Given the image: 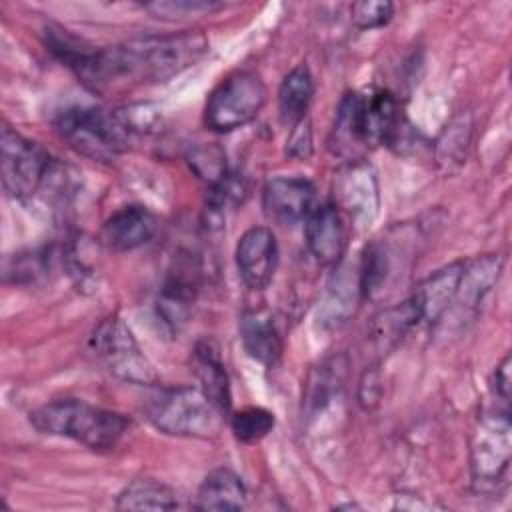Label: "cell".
I'll return each instance as SVG.
<instances>
[{
	"label": "cell",
	"mask_w": 512,
	"mask_h": 512,
	"mask_svg": "<svg viewBox=\"0 0 512 512\" xmlns=\"http://www.w3.org/2000/svg\"><path fill=\"white\" fill-rule=\"evenodd\" d=\"M286 156L294 160H308L312 156V126L308 116L298 124L290 126L286 140Z\"/></svg>",
	"instance_id": "29"
},
{
	"label": "cell",
	"mask_w": 512,
	"mask_h": 512,
	"mask_svg": "<svg viewBox=\"0 0 512 512\" xmlns=\"http://www.w3.org/2000/svg\"><path fill=\"white\" fill-rule=\"evenodd\" d=\"M240 338L248 356L270 368L282 354V338L270 312L262 308L246 310L240 320Z\"/></svg>",
	"instance_id": "16"
},
{
	"label": "cell",
	"mask_w": 512,
	"mask_h": 512,
	"mask_svg": "<svg viewBox=\"0 0 512 512\" xmlns=\"http://www.w3.org/2000/svg\"><path fill=\"white\" fill-rule=\"evenodd\" d=\"M314 96V80L308 66L298 64L292 68L278 88V112L280 120L288 126L298 124L306 118Z\"/></svg>",
	"instance_id": "23"
},
{
	"label": "cell",
	"mask_w": 512,
	"mask_h": 512,
	"mask_svg": "<svg viewBox=\"0 0 512 512\" xmlns=\"http://www.w3.org/2000/svg\"><path fill=\"white\" fill-rule=\"evenodd\" d=\"M316 206V190L306 178L276 176L268 180L262 190V208L266 216L282 226L304 222Z\"/></svg>",
	"instance_id": "10"
},
{
	"label": "cell",
	"mask_w": 512,
	"mask_h": 512,
	"mask_svg": "<svg viewBox=\"0 0 512 512\" xmlns=\"http://www.w3.org/2000/svg\"><path fill=\"white\" fill-rule=\"evenodd\" d=\"M306 244L318 264H336L346 248V224L336 204H322L304 220Z\"/></svg>",
	"instance_id": "14"
},
{
	"label": "cell",
	"mask_w": 512,
	"mask_h": 512,
	"mask_svg": "<svg viewBox=\"0 0 512 512\" xmlns=\"http://www.w3.org/2000/svg\"><path fill=\"white\" fill-rule=\"evenodd\" d=\"M90 350L108 372L124 382L140 386H154L158 382V374L138 346L132 330L116 314L98 322L90 336Z\"/></svg>",
	"instance_id": "6"
},
{
	"label": "cell",
	"mask_w": 512,
	"mask_h": 512,
	"mask_svg": "<svg viewBox=\"0 0 512 512\" xmlns=\"http://www.w3.org/2000/svg\"><path fill=\"white\" fill-rule=\"evenodd\" d=\"M380 392H382V386H380V376L376 370H366L362 382H360V390H358V398H360V404L364 408H372L378 404L380 400Z\"/></svg>",
	"instance_id": "30"
},
{
	"label": "cell",
	"mask_w": 512,
	"mask_h": 512,
	"mask_svg": "<svg viewBox=\"0 0 512 512\" xmlns=\"http://www.w3.org/2000/svg\"><path fill=\"white\" fill-rule=\"evenodd\" d=\"M224 412L200 390L192 386L164 388L146 404L150 424L182 438H214L222 430Z\"/></svg>",
	"instance_id": "4"
},
{
	"label": "cell",
	"mask_w": 512,
	"mask_h": 512,
	"mask_svg": "<svg viewBox=\"0 0 512 512\" xmlns=\"http://www.w3.org/2000/svg\"><path fill=\"white\" fill-rule=\"evenodd\" d=\"M348 266H340L338 274H334L332 282L328 284L326 298L320 308V322L326 328H340L350 314L354 312L356 298L360 290V274H352Z\"/></svg>",
	"instance_id": "21"
},
{
	"label": "cell",
	"mask_w": 512,
	"mask_h": 512,
	"mask_svg": "<svg viewBox=\"0 0 512 512\" xmlns=\"http://www.w3.org/2000/svg\"><path fill=\"white\" fill-rule=\"evenodd\" d=\"M198 292V268L192 258H178L170 266L158 296V316L172 330L178 332L190 316Z\"/></svg>",
	"instance_id": "12"
},
{
	"label": "cell",
	"mask_w": 512,
	"mask_h": 512,
	"mask_svg": "<svg viewBox=\"0 0 512 512\" xmlns=\"http://www.w3.org/2000/svg\"><path fill=\"white\" fill-rule=\"evenodd\" d=\"M186 162L190 170L196 174L198 180H202L208 188L220 186L226 182L228 176V164H226V152L218 144H194L186 152Z\"/></svg>",
	"instance_id": "25"
},
{
	"label": "cell",
	"mask_w": 512,
	"mask_h": 512,
	"mask_svg": "<svg viewBox=\"0 0 512 512\" xmlns=\"http://www.w3.org/2000/svg\"><path fill=\"white\" fill-rule=\"evenodd\" d=\"M278 266V244L270 228L252 226L236 244V268L242 282L252 290L266 288Z\"/></svg>",
	"instance_id": "11"
},
{
	"label": "cell",
	"mask_w": 512,
	"mask_h": 512,
	"mask_svg": "<svg viewBox=\"0 0 512 512\" xmlns=\"http://www.w3.org/2000/svg\"><path fill=\"white\" fill-rule=\"evenodd\" d=\"M354 126L362 146L396 144L404 126L400 102L388 90L354 92Z\"/></svg>",
	"instance_id": "9"
},
{
	"label": "cell",
	"mask_w": 512,
	"mask_h": 512,
	"mask_svg": "<svg viewBox=\"0 0 512 512\" xmlns=\"http://www.w3.org/2000/svg\"><path fill=\"white\" fill-rule=\"evenodd\" d=\"M510 382H512V378H510V356H506V358L498 364V368H496V372H494L496 394H498L504 402H508V398H510Z\"/></svg>",
	"instance_id": "31"
},
{
	"label": "cell",
	"mask_w": 512,
	"mask_h": 512,
	"mask_svg": "<svg viewBox=\"0 0 512 512\" xmlns=\"http://www.w3.org/2000/svg\"><path fill=\"white\" fill-rule=\"evenodd\" d=\"M420 320H422L420 306L416 298L410 296L404 302L390 306L372 318L370 334H368L370 342L374 344L376 352L384 354L390 348H394L404 338V334L410 328H414Z\"/></svg>",
	"instance_id": "19"
},
{
	"label": "cell",
	"mask_w": 512,
	"mask_h": 512,
	"mask_svg": "<svg viewBox=\"0 0 512 512\" xmlns=\"http://www.w3.org/2000/svg\"><path fill=\"white\" fill-rule=\"evenodd\" d=\"M512 456V426L508 412L486 414L470 442V474L478 492H496L504 482Z\"/></svg>",
	"instance_id": "7"
},
{
	"label": "cell",
	"mask_w": 512,
	"mask_h": 512,
	"mask_svg": "<svg viewBox=\"0 0 512 512\" xmlns=\"http://www.w3.org/2000/svg\"><path fill=\"white\" fill-rule=\"evenodd\" d=\"M502 264H504V258L500 254H484L470 262H464L462 276L458 280L456 294L450 308L458 314H470V312L474 314L478 304H482L484 296L498 282Z\"/></svg>",
	"instance_id": "15"
},
{
	"label": "cell",
	"mask_w": 512,
	"mask_h": 512,
	"mask_svg": "<svg viewBox=\"0 0 512 512\" xmlns=\"http://www.w3.org/2000/svg\"><path fill=\"white\" fill-rule=\"evenodd\" d=\"M462 268H464V262H452V264L436 270L432 276H428L416 288V292L412 296L416 298V302L420 306L422 320L432 324L448 312V308L454 300V294H456L458 280L462 276Z\"/></svg>",
	"instance_id": "18"
},
{
	"label": "cell",
	"mask_w": 512,
	"mask_h": 512,
	"mask_svg": "<svg viewBox=\"0 0 512 512\" xmlns=\"http://www.w3.org/2000/svg\"><path fill=\"white\" fill-rule=\"evenodd\" d=\"M192 358V370L200 382V390L226 414L232 406V394L230 380L216 342L200 340L194 348Z\"/></svg>",
	"instance_id": "17"
},
{
	"label": "cell",
	"mask_w": 512,
	"mask_h": 512,
	"mask_svg": "<svg viewBox=\"0 0 512 512\" xmlns=\"http://www.w3.org/2000/svg\"><path fill=\"white\" fill-rule=\"evenodd\" d=\"M246 504V486L230 468H216L202 480L196 510H240Z\"/></svg>",
	"instance_id": "20"
},
{
	"label": "cell",
	"mask_w": 512,
	"mask_h": 512,
	"mask_svg": "<svg viewBox=\"0 0 512 512\" xmlns=\"http://www.w3.org/2000/svg\"><path fill=\"white\" fill-rule=\"evenodd\" d=\"M276 424V418L270 410L260 406H248L232 414L230 426L242 444H256L262 438H266Z\"/></svg>",
	"instance_id": "26"
},
{
	"label": "cell",
	"mask_w": 512,
	"mask_h": 512,
	"mask_svg": "<svg viewBox=\"0 0 512 512\" xmlns=\"http://www.w3.org/2000/svg\"><path fill=\"white\" fill-rule=\"evenodd\" d=\"M394 14V4L388 0H362L354 2L350 8L352 24L358 30H374L382 28L390 22Z\"/></svg>",
	"instance_id": "27"
},
{
	"label": "cell",
	"mask_w": 512,
	"mask_h": 512,
	"mask_svg": "<svg viewBox=\"0 0 512 512\" xmlns=\"http://www.w3.org/2000/svg\"><path fill=\"white\" fill-rule=\"evenodd\" d=\"M54 126L72 150L100 162L124 154L136 136L122 108H70L58 116Z\"/></svg>",
	"instance_id": "3"
},
{
	"label": "cell",
	"mask_w": 512,
	"mask_h": 512,
	"mask_svg": "<svg viewBox=\"0 0 512 512\" xmlns=\"http://www.w3.org/2000/svg\"><path fill=\"white\" fill-rule=\"evenodd\" d=\"M30 424L48 436H64L92 450H112L128 432L130 420L78 398H60L30 412Z\"/></svg>",
	"instance_id": "2"
},
{
	"label": "cell",
	"mask_w": 512,
	"mask_h": 512,
	"mask_svg": "<svg viewBox=\"0 0 512 512\" xmlns=\"http://www.w3.org/2000/svg\"><path fill=\"white\" fill-rule=\"evenodd\" d=\"M268 90L250 70H236L222 78L204 106V124L214 132H230L252 122L264 108Z\"/></svg>",
	"instance_id": "5"
},
{
	"label": "cell",
	"mask_w": 512,
	"mask_h": 512,
	"mask_svg": "<svg viewBox=\"0 0 512 512\" xmlns=\"http://www.w3.org/2000/svg\"><path fill=\"white\" fill-rule=\"evenodd\" d=\"M50 170L48 152L18 134L12 128H4L0 136V174L6 196L14 200L30 198L44 182Z\"/></svg>",
	"instance_id": "8"
},
{
	"label": "cell",
	"mask_w": 512,
	"mask_h": 512,
	"mask_svg": "<svg viewBox=\"0 0 512 512\" xmlns=\"http://www.w3.org/2000/svg\"><path fill=\"white\" fill-rule=\"evenodd\" d=\"M340 204L354 216H368L378 208V186L372 170L364 164H352L338 182Z\"/></svg>",
	"instance_id": "22"
},
{
	"label": "cell",
	"mask_w": 512,
	"mask_h": 512,
	"mask_svg": "<svg viewBox=\"0 0 512 512\" xmlns=\"http://www.w3.org/2000/svg\"><path fill=\"white\" fill-rule=\"evenodd\" d=\"M178 506L176 492L154 478L132 480L116 500L118 510H174Z\"/></svg>",
	"instance_id": "24"
},
{
	"label": "cell",
	"mask_w": 512,
	"mask_h": 512,
	"mask_svg": "<svg viewBox=\"0 0 512 512\" xmlns=\"http://www.w3.org/2000/svg\"><path fill=\"white\" fill-rule=\"evenodd\" d=\"M156 226V216L148 208L130 204L106 218L100 230V240L114 252H128L148 244L156 234Z\"/></svg>",
	"instance_id": "13"
},
{
	"label": "cell",
	"mask_w": 512,
	"mask_h": 512,
	"mask_svg": "<svg viewBox=\"0 0 512 512\" xmlns=\"http://www.w3.org/2000/svg\"><path fill=\"white\" fill-rule=\"evenodd\" d=\"M208 52L200 32H174L144 36L120 46H90L74 60L70 70L94 92L116 90L132 84L164 82L190 68Z\"/></svg>",
	"instance_id": "1"
},
{
	"label": "cell",
	"mask_w": 512,
	"mask_h": 512,
	"mask_svg": "<svg viewBox=\"0 0 512 512\" xmlns=\"http://www.w3.org/2000/svg\"><path fill=\"white\" fill-rule=\"evenodd\" d=\"M222 4L216 2H202V0H168V2H152L144 4V8L156 16H190L200 12H210L220 8Z\"/></svg>",
	"instance_id": "28"
}]
</instances>
